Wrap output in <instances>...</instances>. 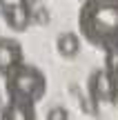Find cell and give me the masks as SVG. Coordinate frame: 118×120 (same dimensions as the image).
I'll return each instance as SVG.
<instances>
[{"label":"cell","mask_w":118,"mask_h":120,"mask_svg":"<svg viewBox=\"0 0 118 120\" xmlns=\"http://www.w3.org/2000/svg\"><path fill=\"white\" fill-rule=\"evenodd\" d=\"M78 31L100 51L118 49V0H83Z\"/></svg>","instance_id":"6da1fadb"},{"label":"cell","mask_w":118,"mask_h":120,"mask_svg":"<svg viewBox=\"0 0 118 120\" xmlns=\"http://www.w3.org/2000/svg\"><path fill=\"white\" fill-rule=\"evenodd\" d=\"M4 94L9 102L36 105L47 94V76L38 67L22 60L4 76Z\"/></svg>","instance_id":"7a4b0ae2"},{"label":"cell","mask_w":118,"mask_h":120,"mask_svg":"<svg viewBox=\"0 0 118 120\" xmlns=\"http://www.w3.org/2000/svg\"><path fill=\"white\" fill-rule=\"evenodd\" d=\"M87 96L94 107L114 105L118 96V82L111 78L107 69H94L87 78Z\"/></svg>","instance_id":"3957f363"},{"label":"cell","mask_w":118,"mask_h":120,"mask_svg":"<svg viewBox=\"0 0 118 120\" xmlns=\"http://www.w3.org/2000/svg\"><path fill=\"white\" fill-rule=\"evenodd\" d=\"M0 13L4 18V25L11 31L20 34V31H27L31 25V7L22 4L20 0L18 2H4L0 0Z\"/></svg>","instance_id":"277c9868"},{"label":"cell","mask_w":118,"mask_h":120,"mask_svg":"<svg viewBox=\"0 0 118 120\" xmlns=\"http://www.w3.org/2000/svg\"><path fill=\"white\" fill-rule=\"evenodd\" d=\"M25 60V51L22 45L16 38H7L0 36V78H4L16 64H20Z\"/></svg>","instance_id":"5b68a950"},{"label":"cell","mask_w":118,"mask_h":120,"mask_svg":"<svg viewBox=\"0 0 118 120\" xmlns=\"http://www.w3.org/2000/svg\"><path fill=\"white\" fill-rule=\"evenodd\" d=\"M2 120H34L36 118V105H20V102H7L0 107Z\"/></svg>","instance_id":"8992f818"},{"label":"cell","mask_w":118,"mask_h":120,"mask_svg":"<svg viewBox=\"0 0 118 120\" xmlns=\"http://www.w3.org/2000/svg\"><path fill=\"white\" fill-rule=\"evenodd\" d=\"M56 51L60 53L62 58L74 60L80 53V38L76 34H71V31L60 34V36H58V40H56Z\"/></svg>","instance_id":"52a82bcc"},{"label":"cell","mask_w":118,"mask_h":120,"mask_svg":"<svg viewBox=\"0 0 118 120\" xmlns=\"http://www.w3.org/2000/svg\"><path fill=\"white\" fill-rule=\"evenodd\" d=\"M105 69L111 73V78L118 82V49L105 51Z\"/></svg>","instance_id":"ba28073f"},{"label":"cell","mask_w":118,"mask_h":120,"mask_svg":"<svg viewBox=\"0 0 118 120\" xmlns=\"http://www.w3.org/2000/svg\"><path fill=\"white\" fill-rule=\"evenodd\" d=\"M67 118H69V111L65 107H53L47 113V120H67Z\"/></svg>","instance_id":"9c48e42d"},{"label":"cell","mask_w":118,"mask_h":120,"mask_svg":"<svg viewBox=\"0 0 118 120\" xmlns=\"http://www.w3.org/2000/svg\"><path fill=\"white\" fill-rule=\"evenodd\" d=\"M20 2H22V4H27V7H31V9H34V4H36V2H40V0H20Z\"/></svg>","instance_id":"30bf717a"},{"label":"cell","mask_w":118,"mask_h":120,"mask_svg":"<svg viewBox=\"0 0 118 120\" xmlns=\"http://www.w3.org/2000/svg\"><path fill=\"white\" fill-rule=\"evenodd\" d=\"M114 105H118V96H116V102H114Z\"/></svg>","instance_id":"8fae6325"}]
</instances>
